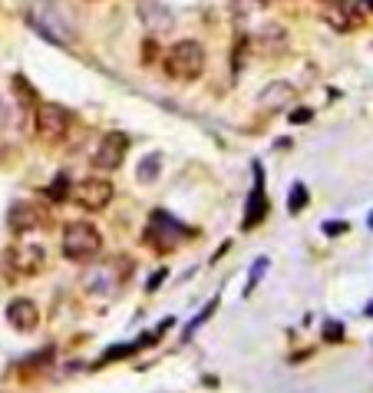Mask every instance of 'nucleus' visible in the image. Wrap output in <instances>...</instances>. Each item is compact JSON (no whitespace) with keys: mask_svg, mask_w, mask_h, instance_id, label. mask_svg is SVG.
I'll return each instance as SVG.
<instances>
[{"mask_svg":"<svg viewBox=\"0 0 373 393\" xmlns=\"http://www.w3.org/2000/svg\"><path fill=\"white\" fill-rule=\"evenodd\" d=\"M367 314H370V317H373V304H370V307H367Z\"/></svg>","mask_w":373,"mask_h":393,"instance_id":"a878e982","label":"nucleus"},{"mask_svg":"<svg viewBox=\"0 0 373 393\" xmlns=\"http://www.w3.org/2000/svg\"><path fill=\"white\" fill-rule=\"evenodd\" d=\"M165 274H169V271H165V268H162V271H155V278H152V281L146 284V288H149V291H155V288H159V284L165 281Z\"/></svg>","mask_w":373,"mask_h":393,"instance_id":"412c9836","label":"nucleus"},{"mask_svg":"<svg viewBox=\"0 0 373 393\" xmlns=\"http://www.w3.org/2000/svg\"><path fill=\"white\" fill-rule=\"evenodd\" d=\"M363 4H367V7H370V11H373V0H363Z\"/></svg>","mask_w":373,"mask_h":393,"instance_id":"393cba45","label":"nucleus"},{"mask_svg":"<svg viewBox=\"0 0 373 393\" xmlns=\"http://www.w3.org/2000/svg\"><path fill=\"white\" fill-rule=\"evenodd\" d=\"M162 70L175 83H195L205 73V47L199 40H179L165 53Z\"/></svg>","mask_w":373,"mask_h":393,"instance_id":"f03ea898","label":"nucleus"},{"mask_svg":"<svg viewBox=\"0 0 373 393\" xmlns=\"http://www.w3.org/2000/svg\"><path fill=\"white\" fill-rule=\"evenodd\" d=\"M370 228H373V215H370Z\"/></svg>","mask_w":373,"mask_h":393,"instance_id":"bb28decb","label":"nucleus"},{"mask_svg":"<svg viewBox=\"0 0 373 393\" xmlns=\"http://www.w3.org/2000/svg\"><path fill=\"white\" fill-rule=\"evenodd\" d=\"M321 4H347V0H321Z\"/></svg>","mask_w":373,"mask_h":393,"instance_id":"b1692460","label":"nucleus"},{"mask_svg":"<svg viewBox=\"0 0 373 393\" xmlns=\"http://www.w3.org/2000/svg\"><path fill=\"white\" fill-rule=\"evenodd\" d=\"M324 232H327V235H341V232H347V225H343V222H327V225H324Z\"/></svg>","mask_w":373,"mask_h":393,"instance_id":"aec40b11","label":"nucleus"},{"mask_svg":"<svg viewBox=\"0 0 373 393\" xmlns=\"http://www.w3.org/2000/svg\"><path fill=\"white\" fill-rule=\"evenodd\" d=\"M327 337H331V341H341V324H327Z\"/></svg>","mask_w":373,"mask_h":393,"instance_id":"4be33fe9","label":"nucleus"},{"mask_svg":"<svg viewBox=\"0 0 373 393\" xmlns=\"http://www.w3.org/2000/svg\"><path fill=\"white\" fill-rule=\"evenodd\" d=\"M136 274V264L126 254H109L100 264H93L90 274L83 278V288L96 298H116V294L129 284V278Z\"/></svg>","mask_w":373,"mask_h":393,"instance_id":"f257e3e1","label":"nucleus"},{"mask_svg":"<svg viewBox=\"0 0 373 393\" xmlns=\"http://www.w3.org/2000/svg\"><path fill=\"white\" fill-rule=\"evenodd\" d=\"M102 252V235L93 222H70L63 228V254L76 264L93 262Z\"/></svg>","mask_w":373,"mask_h":393,"instance_id":"7ed1b4c3","label":"nucleus"},{"mask_svg":"<svg viewBox=\"0 0 373 393\" xmlns=\"http://www.w3.org/2000/svg\"><path fill=\"white\" fill-rule=\"evenodd\" d=\"M47 264V252L40 245H30V242H17L4 252V271L7 278H33V274L43 271Z\"/></svg>","mask_w":373,"mask_h":393,"instance_id":"39448f33","label":"nucleus"},{"mask_svg":"<svg viewBox=\"0 0 373 393\" xmlns=\"http://www.w3.org/2000/svg\"><path fill=\"white\" fill-rule=\"evenodd\" d=\"M304 205H307V189H304L301 182H294L291 195H288V212L297 215V212H304Z\"/></svg>","mask_w":373,"mask_h":393,"instance_id":"dca6fc26","label":"nucleus"},{"mask_svg":"<svg viewBox=\"0 0 373 393\" xmlns=\"http://www.w3.org/2000/svg\"><path fill=\"white\" fill-rule=\"evenodd\" d=\"M264 218H268L264 175H261V165H254V189H251V199H248V209H244V228H258Z\"/></svg>","mask_w":373,"mask_h":393,"instance_id":"9b49d317","label":"nucleus"},{"mask_svg":"<svg viewBox=\"0 0 373 393\" xmlns=\"http://www.w3.org/2000/svg\"><path fill=\"white\" fill-rule=\"evenodd\" d=\"M288 102H294V86H291V83H271V86H264L261 96H258V106L268 110V112L284 110Z\"/></svg>","mask_w":373,"mask_h":393,"instance_id":"ddd939ff","label":"nucleus"},{"mask_svg":"<svg viewBox=\"0 0 373 393\" xmlns=\"http://www.w3.org/2000/svg\"><path fill=\"white\" fill-rule=\"evenodd\" d=\"M7 321H11V327H17V331H33V327L40 324V311H37V304H33L30 298H13V301L7 304Z\"/></svg>","mask_w":373,"mask_h":393,"instance_id":"f8f14e48","label":"nucleus"},{"mask_svg":"<svg viewBox=\"0 0 373 393\" xmlns=\"http://www.w3.org/2000/svg\"><path fill=\"white\" fill-rule=\"evenodd\" d=\"M254 43H258V50H281L284 47V30L278 27V23H268V27H261L258 30V37H254Z\"/></svg>","mask_w":373,"mask_h":393,"instance_id":"4468645a","label":"nucleus"},{"mask_svg":"<svg viewBox=\"0 0 373 393\" xmlns=\"http://www.w3.org/2000/svg\"><path fill=\"white\" fill-rule=\"evenodd\" d=\"M307 119H311V110H297L291 116V122H307Z\"/></svg>","mask_w":373,"mask_h":393,"instance_id":"5701e85b","label":"nucleus"},{"mask_svg":"<svg viewBox=\"0 0 373 393\" xmlns=\"http://www.w3.org/2000/svg\"><path fill=\"white\" fill-rule=\"evenodd\" d=\"M47 195H50V199H57V202H63V199H66V179L53 182L50 189H47Z\"/></svg>","mask_w":373,"mask_h":393,"instance_id":"a211bd4d","label":"nucleus"},{"mask_svg":"<svg viewBox=\"0 0 373 393\" xmlns=\"http://www.w3.org/2000/svg\"><path fill=\"white\" fill-rule=\"evenodd\" d=\"M70 122H73L70 110L60 106V102H40V106H37V136H40L43 142H50V146L66 139Z\"/></svg>","mask_w":373,"mask_h":393,"instance_id":"423d86ee","label":"nucleus"},{"mask_svg":"<svg viewBox=\"0 0 373 393\" xmlns=\"http://www.w3.org/2000/svg\"><path fill=\"white\" fill-rule=\"evenodd\" d=\"M159 172H162V152H149V156L139 162V169H136V179H139L142 185H152V182L159 179Z\"/></svg>","mask_w":373,"mask_h":393,"instance_id":"2eb2a0df","label":"nucleus"},{"mask_svg":"<svg viewBox=\"0 0 373 393\" xmlns=\"http://www.w3.org/2000/svg\"><path fill=\"white\" fill-rule=\"evenodd\" d=\"M50 225V215L47 209H40L37 202L30 199H17V202L7 209V228L13 235H33V232H43Z\"/></svg>","mask_w":373,"mask_h":393,"instance_id":"0eeeda50","label":"nucleus"},{"mask_svg":"<svg viewBox=\"0 0 373 393\" xmlns=\"http://www.w3.org/2000/svg\"><path fill=\"white\" fill-rule=\"evenodd\" d=\"M11 126H13V110H11V102L0 96V132L11 129Z\"/></svg>","mask_w":373,"mask_h":393,"instance_id":"f3484780","label":"nucleus"},{"mask_svg":"<svg viewBox=\"0 0 373 393\" xmlns=\"http://www.w3.org/2000/svg\"><path fill=\"white\" fill-rule=\"evenodd\" d=\"M73 195H76V202H80L86 212H102V209L112 202L116 189H112L109 179H102V175H93V179H83L80 185L73 189Z\"/></svg>","mask_w":373,"mask_h":393,"instance_id":"1a4fd4ad","label":"nucleus"},{"mask_svg":"<svg viewBox=\"0 0 373 393\" xmlns=\"http://www.w3.org/2000/svg\"><path fill=\"white\" fill-rule=\"evenodd\" d=\"M264 268H268V258H258V264L251 268V284H248V288H254V284H258V278H261Z\"/></svg>","mask_w":373,"mask_h":393,"instance_id":"6ab92c4d","label":"nucleus"},{"mask_svg":"<svg viewBox=\"0 0 373 393\" xmlns=\"http://www.w3.org/2000/svg\"><path fill=\"white\" fill-rule=\"evenodd\" d=\"M126 152H129V136L126 132H106L93 152V169L100 172H116L126 159Z\"/></svg>","mask_w":373,"mask_h":393,"instance_id":"6e6552de","label":"nucleus"},{"mask_svg":"<svg viewBox=\"0 0 373 393\" xmlns=\"http://www.w3.org/2000/svg\"><path fill=\"white\" fill-rule=\"evenodd\" d=\"M136 11H139V20L149 27L152 33H169L175 27V17H172L169 7H162L159 0H139L136 4Z\"/></svg>","mask_w":373,"mask_h":393,"instance_id":"9d476101","label":"nucleus"},{"mask_svg":"<svg viewBox=\"0 0 373 393\" xmlns=\"http://www.w3.org/2000/svg\"><path fill=\"white\" fill-rule=\"evenodd\" d=\"M189 235L192 232L179 218H172L169 212H152L149 228H146V245H152L155 252H175Z\"/></svg>","mask_w":373,"mask_h":393,"instance_id":"20e7f679","label":"nucleus"}]
</instances>
